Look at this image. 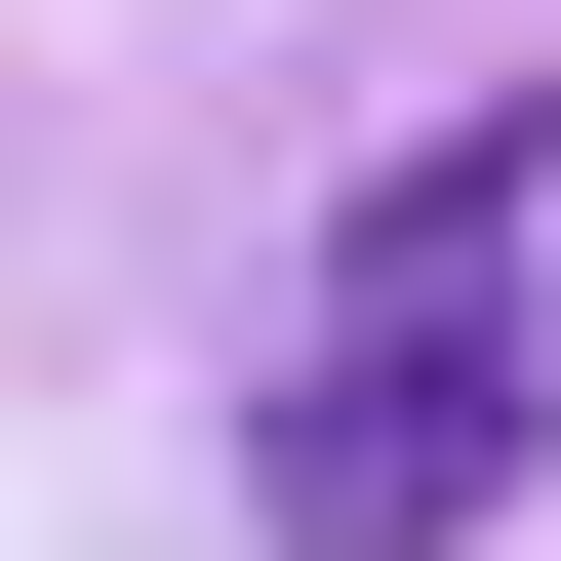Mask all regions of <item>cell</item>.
I'll list each match as a JSON object with an SVG mask.
<instances>
[{"instance_id":"cell-1","label":"cell","mask_w":561,"mask_h":561,"mask_svg":"<svg viewBox=\"0 0 561 561\" xmlns=\"http://www.w3.org/2000/svg\"><path fill=\"white\" fill-rule=\"evenodd\" d=\"M522 241H561V121H442V161L321 201V362H280V561H481L522 522Z\"/></svg>"}]
</instances>
